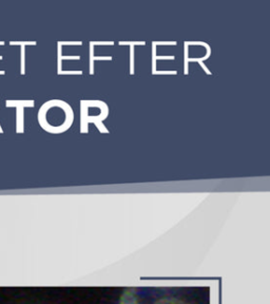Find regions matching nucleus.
<instances>
[{"instance_id": "f257e3e1", "label": "nucleus", "mask_w": 270, "mask_h": 304, "mask_svg": "<svg viewBox=\"0 0 270 304\" xmlns=\"http://www.w3.org/2000/svg\"><path fill=\"white\" fill-rule=\"evenodd\" d=\"M119 304H207L193 288L131 287L125 290Z\"/></svg>"}, {"instance_id": "f03ea898", "label": "nucleus", "mask_w": 270, "mask_h": 304, "mask_svg": "<svg viewBox=\"0 0 270 304\" xmlns=\"http://www.w3.org/2000/svg\"><path fill=\"white\" fill-rule=\"evenodd\" d=\"M95 42H90V74H94V60H112L111 56H94Z\"/></svg>"}, {"instance_id": "7ed1b4c3", "label": "nucleus", "mask_w": 270, "mask_h": 304, "mask_svg": "<svg viewBox=\"0 0 270 304\" xmlns=\"http://www.w3.org/2000/svg\"><path fill=\"white\" fill-rule=\"evenodd\" d=\"M120 46L129 44L130 46V74H134V47L135 46H145L146 42H119Z\"/></svg>"}, {"instance_id": "20e7f679", "label": "nucleus", "mask_w": 270, "mask_h": 304, "mask_svg": "<svg viewBox=\"0 0 270 304\" xmlns=\"http://www.w3.org/2000/svg\"><path fill=\"white\" fill-rule=\"evenodd\" d=\"M152 47H153V52H152V74L154 75L156 72V60L157 59H161V60H173L175 57L174 56H157L156 55V44L155 42H152Z\"/></svg>"}, {"instance_id": "39448f33", "label": "nucleus", "mask_w": 270, "mask_h": 304, "mask_svg": "<svg viewBox=\"0 0 270 304\" xmlns=\"http://www.w3.org/2000/svg\"><path fill=\"white\" fill-rule=\"evenodd\" d=\"M64 59H80V56H62L61 55V42H58V74L61 73V61Z\"/></svg>"}]
</instances>
